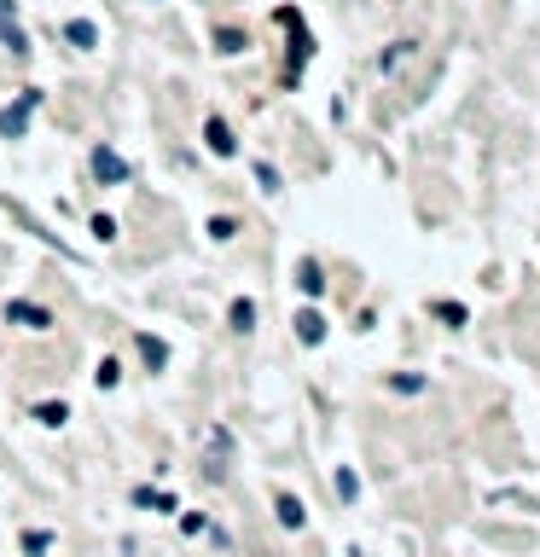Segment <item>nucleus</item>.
<instances>
[{
    "label": "nucleus",
    "mask_w": 540,
    "mask_h": 557,
    "mask_svg": "<svg viewBox=\"0 0 540 557\" xmlns=\"http://www.w3.org/2000/svg\"><path fill=\"white\" fill-rule=\"evenodd\" d=\"M47 546H53V535H47V528H30V535H23V552H30V557H41Z\"/></svg>",
    "instance_id": "obj_18"
},
{
    "label": "nucleus",
    "mask_w": 540,
    "mask_h": 557,
    "mask_svg": "<svg viewBox=\"0 0 540 557\" xmlns=\"http://www.w3.org/2000/svg\"><path fill=\"white\" fill-rule=\"evenodd\" d=\"M134 343H140V361L152 366V371H163V366H169V343H163V337H152V331H140Z\"/></svg>",
    "instance_id": "obj_8"
},
{
    "label": "nucleus",
    "mask_w": 540,
    "mask_h": 557,
    "mask_svg": "<svg viewBox=\"0 0 540 557\" xmlns=\"http://www.w3.org/2000/svg\"><path fill=\"white\" fill-rule=\"evenodd\" d=\"M65 418H70V406H65V401H41V406H35V424H47V430H58Z\"/></svg>",
    "instance_id": "obj_12"
},
{
    "label": "nucleus",
    "mask_w": 540,
    "mask_h": 557,
    "mask_svg": "<svg viewBox=\"0 0 540 557\" xmlns=\"http://www.w3.org/2000/svg\"><path fill=\"white\" fill-rule=\"evenodd\" d=\"M431 314H436V319H448V326H465V319H471V314H465V308H459V302H436V308H431Z\"/></svg>",
    "instance_id": "obj_19"
},
{
    "label": "nucleus",
    "mask_w": 540,
    "mask_h": 557,
    "mask_svg": "<svg viewBox=\"0 0 540 557\" xmlns=\"http://www.w3.org/2000/svg\"><path fill=\"white\" fill-rule=\"evenodd\" d=\"M6 319H12V326H30V331H47V326H53V314H47L41 302H6Z\"/></svg>",
    "instance_id": "obj_3"
},
{
    "label": "nucleus",
    "mask_w": 540,
    "mask_h": 557,
    "mask_svg": "<svg viewBox=\"0 0 540 557\" xmlns=\"http://www.w3.org/2000/svg\"><path fill=\"white\" fill-rule=\"evenodd\" d=\"M65 41L82 47V53H93V47H100V30H93L88 18H70V23H65Z\"/></svg>",
    "instance_id": "obj_9"
},
{
    "label": "nucleus",
    "mask_w": 540,
    "mask_h": 557,
    "mask_svg": "<svg viewBox=\"0 0 540 557\" xmlns=\"http://www.w3.org/2000/svg\"><path fill=\"white\" fill-rule=\"evenodd\" d=\"M297 284H302V296H320V291H326L320 262H302V267H297Z\"/></svg>",
    "instance_id": "obj_11"
},
{
    "label": "nucleus",
    "mask_w": 540,
    "mask_h": 557,
    "mask_svg": "<svg viewBox=\"0 0 540 557\" xmlns=\"http://www.w3.org/2000/svg\"><path fill=\"white\" fill-rule=\"evenodd\" d=\"M88 169H93V180H105V186H122V180H128V157H117L110 145H100V152L88 157Z\"/></svg>",
    "instance_id": "obj_2"
},
{
    "label": "nucleus",
    "mask_w": 540,
    "mask_h": 557,
    "mask_svg": "<svg viewBox=\"0 0 540 557\" xmlns=\"http://www.w3.org/2000/svg\"><path fill=\"white\" fill-rule=\"evenodd\" d=\"M93 239L110 244V239H117V221H110V215H93Z\"/></svg>",
    "instance_id": "obj_22"
},
{
    "label": "nucleus",
    "mask_w": 540,
    "mask_h": 557,
    "mask_svg": "<svg viewBox=\"0 0 540 557\" xmlns=\"http://www.w3.org/2000/svg\"><path fill=\"white\" fill-rule=\"evenodd\" d=\"M134 505H152V511H175L169 493H152V488H134Z\"/></svg>",
    "instance_id": "obj_16"
},
{
    "label": "nucleus",
    "mask_w": 540,
    "mask_h": 557,
    "mask_svg": "<svg viewBox=\"0 0 540 557\" xmlns=\"http://www.w3.org/2000/svg\"><path fill=\"white\" fill-rule=\"evenodd\" d=\"M41 105V88H23V99L12 110H0V140H23V128H30V110Z\"/></svg>",
    "instance_id": "obj_1"
},
{
    "label": "nucleus",
    "mask_w": 540,
    "mask_h": 557,
    "mask_svg": "<svg viewBox=\"0 0 540 557\" xmlns=\"http://www.w3.org/2000/svg\"><path fill=\"white\" fill-rule=\"evenodd\" d=\"M256 180H262L267 192H279V169H274V163H256Z\"/></svg>",
    "instance_id": "obj_23"
},
{
    "label": "nucleus",
    "mask_w": 540,
    "mask_h": 557,
    "mask_svg": "<svg viewBox=\"0 0 540 557\" xmlns=\"http://www.w3.org/2000/svg\"><path fill=\"white\" fill-rule=\"evenodd\" d=\"M337 493H343V500H354V493H361V476H354V470H337Z\"/></svg>",
    "instance_id": "obj_21"
},
{
    "label": "nucleus",
    "mask_w": 540,
    "mask_h": 557,
    "mask_svg": "<svg viewBox=\"0 0 540 557\" xmlns=\"http://www.w3.org/2000/svg\"><path fill=\"white\" fill-rule=\"evenodd\" d=\"M389 389H396V395H424V378H419V371H396Z\"/></svg>",
    "instance_id": "obj_15"
},
{
    "label": "nucleus",
    "mask_w": 540,
    "mask_h": 557,
    "mask_svg": "<svg viewBox=\"0 0 540 557\" xmlns=\"http://www.w3.org/2000/svg\"><path fill=\"white\" fill-rule=\"evenodd\" d=\"M227 326L239 331V337H244V331H256V302H250V296H239V302L227 308Z\"/></svg>",
    "instance_id": "obj_10"
},
{
    "label": "nucleus",
    "mask_w": 540,
    "mask_h": 557,
    "mask_svg": "<svg viewBox=\"0 0 540 557\" xmlns=\"http://www.w3.org/2000/svg\"><path fill=\"white\" fill-rule=\"evenodd\" d=\"M232 232H239V221H232V215H215V221H210V239H215V244H227Z\"/></svg>",
    "instance_id": "obj_20"
},
{
    "label": "nucleus",
    "mask_w": 540,
    "mask_h": 557,
    "mask_svg": "<svg viewBox=\"0 0 540 557\" xmlns=\"http://www.w3.org/2000/svg\"><path fill=\"white\" fill-rule=\"evenodd\" d=\"M244 47H250V41H244V30H232V23H221V30H215V53H244Z\"/></svg>",
    "instance_id": "obj_13"
},
{
    "label": "nucleus",
    "mask_w": 540,
    "mask_h": 557,
    "mask_svg": "<svg viewBox=\"0 0 540 557\" xmlns=\"http://www.w3.org/2000/svg\"><path fill=\"white\" fill-rule=\"evenodd\" d=\"M274 517H279V528H291V535H297V528L309 523V505H302L297 493H279V500H274Z\"/></svg>",
    "instance_id": "obj_4"
},
{
    "label": "nucleus",
    "mask_w": 540,
    "mask_h": 557,
    "mask_svg": "<svg viewBox=\"0 0 540 557\" xmlns=\"http://www.w3.org/2000/svg\"><path fill=\"white\" fill-rule=\"evenodd\" d=\"M204 140H210V152H215V157H232V152H239V140H232L227 117H210V122H204Z\"/></svg>",
    "instance_id": "obj_5"
},
{
    "label": "nucleus",
    "mask_w": 540,
    "mask_h": 557,
    "mask_svg": "<svg viewBox=\"0 0 540 557\" xmlns=\"http://www.w3.org/2000/svg\"><path fill=\"white\" fill-rule=\"evenodd\" d=\"M413 47H419V41H396V47H389V53H378V70H396L401 58L413 53Z\"/></svg>",
    "instance_id": "obj_17"
},
{
    "label": "nucleus",
    "mask_w": 540,
    "mask_h": 557,
    "mask_svg": "<svg viewBox=\"0 0 540 557\" xmlns=\"http://www.w3.org/2000/svg\"><path fill=\"white\" fill-rule=\"evenodd\" d=\"M291 326H297V337L309 343V349H314V343H326V314H320V308H302Z\"/></svg>",
    "instance_id": "obj_7"
},
{
    "label": "nucleus",
    "mask_w": 540,
    "mask_h": 557,
    "mask_svg": "<svg viewBox=\"0 0 540 557\" xmlns=\"http://www.w3.org/2000/svg\"><path fill=\"white\" fill-rule=\"evenodd\" d=\"M180 528H187V535H204L210 523H204V511H187V517H180Z\"/></svg>",
    "instance_id": "obj_24"
},
{
    "label": "nucleus",
    "mask_w": 540,
    "mask_h": 557,
    "mask_svg": "<svg viewBox=\"0 0 540 557\" xmlns=\"http://www.w3.org/2000/svg\"><path fill=\"white\" fill-rule=\"evenodd\" d=\"M6 12H12V6H0V47H6L12 58H30V35H23L18 23L6 18Z\"/></svg>",
    "instance_id": "obj_6"
},
{
    "label": "nucleus",
    "mask_w": 540,
    "mask_h": 557,
    "mask_svg": "<svg viewBox=\"0 0 540 557\" xmlns=\"http://www.w3.org/2000/svg\"><path fill=\"white\" fill-rule=\"evenodd\" d=\"M93 383H100V389H117V383H122V366H117V361L105 354V361L93 366Z\"/></svg>",
    "instance_id": "obj_14"
}]
</instances>
